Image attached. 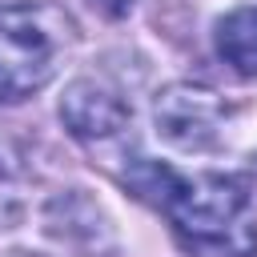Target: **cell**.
Masks as SVG:
<instances>
[{
	"mask_svg": "<svg viewBox=\"0 0 257 257\" xmlns=\"http://www.w3.org/2000/svg\"><path fill=\"white\" fill-rule=\"evenodd\" d=\"M112 177L165 213L189 257H257V185L249 173H177L137 153Z\"/></svg>",
	"mask_w": 257,
	"mask_h": 257,
	"instance_id": "1",
	"label": "cell"
},
{
	"mask_svg": "<svg viewBox=\"0 0 257 257\" xmlns=\"http://www.w3.org/2000/svg\"><path fill=\"white\" fill-rule=\"evenodd\" d=\"M80 40L76 16L56 0L0 4V100L36 96Z\"/></svg>",
	"mask_w": 257,
	"mask_h": 257,
	"instance_id": "2",
	"label": "cell"
},
{
	"mask_svg": "<svg viewBox=\"0 0 257 257\" xmlns=\"http://www.w3.org/2000/svg\"><path fill=\"white\" fill-rule=\"evenodd\" d=\"M60 120L64 128L96 157V165L112 177L128 157H137V137H133V108L128 100L96 80V76H76L64 96H60Z\"/></svg>",
	"mask_w": 257,
	"mask_h": 257,
	"instance_id": "3",
	"label": "cell"
},
{
	"mask_svg": "<svg viewBox=\"0 0 257 257\" xmlns=\"http://www.w3.org/2000/svg\"><path fill=\"white\" fill-rule=\"evenodd\" d=\"M153 124L181 153H213L229 124V100L209 84L177 80L157 92Z\"/></svg>",
	"mask_w": 257,
	"mask_h": 257,
	"instance_id": "4",
	"label": "cell"
},
{
	"mask_svg": "<svg viewBox=\"0 0 257 257\" xmlns=\"http://www.w3.org/2000/svg\"><path fill=\"white\" fill-rule=\"evenodd\" d=\"M217 56L237 76H257V4H241L225 12L213 28Z\"/></svg>",
	"mask_w": 257,
	"mask_h": 257,
	"instance_id": "5",
	"label": "cell"
},
{
	"mask_svg": "<svg viewBox=\"0 0 257 257\" xmlns=\"http://www.w3.org/2000/svg\"><path fill=\"white\" fill-rule=\"evenodd\" d=\"M16 217H20V193H16L12 177L0 169V233H4V229H12V225H16Z\"/></svg>",
	"mask_w": 257,
	"mask_h": 257,
	"instance_id": "6",
	"label": "cell"
},
{
	"mask_svg": "<svg viewBox=\"0 0 257 257\" xmlns=\"http://www.w3.org/2000/svg\"><path fill=\"white\" fill-rule=\"evenodd\" d=\"M133 4H137V0H92V8H100V12L112 16V20H116V16H128Z\"/></svg>",
	"mask_w": 257,
	"mask_h": 257,
	"instance_id": "7",
	"label": "cell"
}]
</instances>
